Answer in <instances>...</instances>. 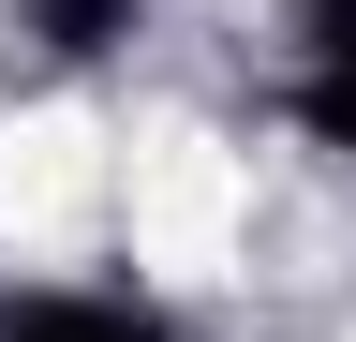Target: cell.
Segmentation results:
<instances>
[{"mask_svg": "<svg viewBox=\"0 0 356 342\" xmlns=\"http://www.w3.org/2000/svg\"><path fill=\"white\" fill-rule=\"evenodd\" d=\"M0 342H178V327L119 283H30V297H0Z\"/></svg>", "mask_w": 356, "mask_h": 342, "instance_id": "6da1fadb", "label": "cell"}, {"mask_svg": "<svg viewBox=\"0 0 356 342\" xmlns=\"http://www.w3.org/2000/svg\"><path fill=\"white\" fill-rule=\"evenodd\" d=\"M297 119L356 164V0H297Z\"/></svg>", "mask_w": 356, "mask_h": 342, "instance_id": "7a4b0ae2", "label": "cell"}, {"mask_svg": "<svg viewBox=\"0 0 356 342\" xmlns=\"http://www.w3.org/2000/svg\"><path fill=\"white\" fill-rule=\"evenodd\" d=\"M134 15L149 0H30V45L44 60H104V45H134Z\"/></svg>", "mask_w": 356, "mask_h": 342, "instance_id": "3957f363", "label": "cell"}]
</instances>
